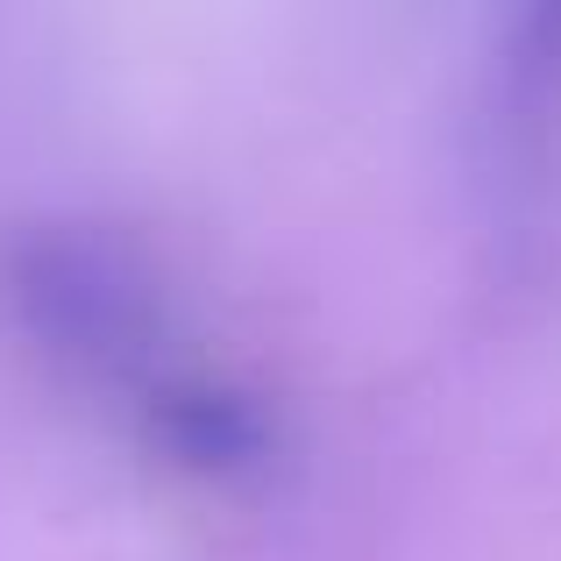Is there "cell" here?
<instances>
[{
  "mask_svg": "<svg viewBox=\"0 0 561 561\" xmlns=\"http://www.w3.org/2000/svg\"><path fill=\"white\" fill-rule=\"evenodd\" d=\"M469 171L497 234H534L561 179V8H526L483 57Z\"/></svg>",
  "mask_w": 561,
  "mask_h": 561,
  "instance_id": "6da1fadb",
  "label": "cell"
},
{
  "mask_svg": "<svg viewBox=\"0 0 561 561\" xmlns=\"http://www.w3.org/2000/svg\"><path fill=\"white\" fill-rule=\"evenodd\" d=\"M14 291H22L28 328L50 348H65L79 370L128 377L157 356V334H164L157 277L114 234H93V228L36 234L14 263Z\"/></svg>",
  "mask_w": 561,
  "mask_h": 561,
  "instance_id": "7a4b0ae2",
  "label": "cell"
},
{
  "mask_svg": "<svg viewBox=\"0 0 561 561\" xmlns=\"http://www.w3.org/2000/svg\"><path fill=\"white\" fill-rule=\"evenodd\" d=\"M150 426L179 462L206 469V477H228V469L263 462V412L242 391H220V383H157L150 391Z\"/></svg>",
  "mask_w": 561,
  "mask_h": 561,
  "instance_id": "3957f363",
  "label": "cell"
}]
</instances>
